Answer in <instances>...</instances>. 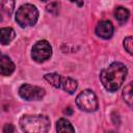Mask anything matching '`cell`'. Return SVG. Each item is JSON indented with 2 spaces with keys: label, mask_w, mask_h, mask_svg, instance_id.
<instances>
[{
  "label": "cell",
  "mask_w": 133,
  "mask_h": 133,
  "mask_svg": "<svg viewBox=\"0 0 133 133\" xmlns=\"http://www.w3.org/2000/svg\"><path fill=\"white\" fill-rule=\"evenodd\" d=\"M129 16H130L129 10H128L127 8H125V7H122V6L117 7V8L115 9V11H114V17H115V19H116L121 24L126 23V22L128 21V19H129Z\"/></svg>",
  "instance_id": "obj_12"
},
{
  "label": "cell",
  "mask_w": 133,
  "mask_h": 133,
  "mask_svg": "<svg viewBox=\"0 0 133 133\" xmlns=\"http://www.w3.org/2000/svg\"><path fill=\"white\" fill-rule=\"evenodd\" d=\"M15 30L10 27L0 28V43L2 45H8L15 38Z\"/></svg>",
  "instance_id": "obj_9"
},
{
  "label": "cell",
  "mask_w": 133,
  "mask_h": 133,
  "mask_svg": "<svg viewBox=\"0 0 133 133\" xmlns=\"http://www.w3.org/2000/svg\"><path fill=\"white\" fill-rule=\"evenodd\" d=\"M77 81L70 78V77H66V78H62L61 77V83H60V86H62V88L69 92V94H73L76 89H77Z\"/></svg>",
  "instance_id": "obj_10"
},
{
  "label": "cell",
  "mask_w": 133,
  "mask_h": 133,
  "mask_svg": "<svg viewBox=\"0 0 133 133\" xmlns=\"http://www.w3.org/2000/svg\"><path fill=\"white\" fill-rule=\"evenodd\" d=\"M0 21H2V17H1V14H0Z\"/></svg>",
  "instance_id": "obj_21"
},
{
  "label": "cell",
  "mask_w": 133,
  "mask_h": 133,
  "mask_svg": "<svg viewBox=\"0 0 133 133\" xmlns=\"http://www.w3.org/2000/svg\"><path fill=\"white\" fill-rule=\"evenodd\" d=\"M15 71V63L11 61V59L0 53V74L3 76H9Z\"/></svg>",
  "instance_id": "obj_8"
},
{
  "label": "cell",
  "mask_w": 133,
  "mask_h": 133,
  "mask_svg": "<svg viewBox=\"0 0 133 133\" xmlns=\"http://www.w3.org/2000/svg\"><path fill=\"white\" fill-rule=\"evenodd\" d=\"M64 113H66V114H72V110H71V108L68 107V108L64 110Z\"/></svg>",
  "instance_id": "obj_20"
},
{
  "label": "cell",
  "mask_w": 133,
  "mask_h": 133,
  "mask_svg": "<svg viewBox=\"0 0 133 133\" xmlns=\"http://www.w3.org/2000/svg\"><path fill=\"white\" fill-rule=\"evenodd\" d=\"M45 79L52 84L54 87L59 88L60 87V83H61V77L60 75H58L57 73H50V74H46L45 75Z\"/></svg>",
  "instance_id": "obj_14"
},
{
  "label": "cell",
  "mask_w": 133,
  "mask_h": 133,
  "mask_svg": "<svg viewBox=\"0 0 133 133\" xmlns=\"http://www.w3.org/2000/svg\"><path fill=\"white\" fill-rule=\"evenodd\" d=\"M124 47L129 54L133 53V38H132V36H128L124 39Z\"/></svg>",
  "instance_id": "obj_16"
},
{
  "label": "cell",
  "mask_w": 133,
  "mask_h": 133,
  "mask_svg": "<svg viewBox=\"0 0 133 133\" xmlns=\"http://www.w3.org/2000/svg\"><path fill=\"white\" fill-rule=\"evenodd\" d=\"M56 130L58 132H75V129L71 125V123L65 118H60L56 123Z\"/></svg>",
  "instance_id": "obj_11"
},
{
  "label": "cell",
  "mask_w": 133,
  "mask_h": 133,
  "mask_svg": "<svg viewBox=\"0 0 133 133\" xmlns=\"http://www.w3.org/2000/svg\"><path fill=\"white\" fill-rule=\"evenodd\" d=\"M71 2H75L78 6H82L83 5V0H70Z\"/></svg>",
  "instance_id": "obj_19"
},
{
  "label": "cell",
  "mask_w": 133,
  "mask_h": 133,
  "mask_svg": "<svg viewBox=\"0 0 133 133\" xmlns=\"http://www.w3.org/2000/svg\"><path fill=\"white\" fill-rule=\"evenodd\" d=\"M38 18V10L32 4L22 5L16 14V21L21 27L32 26L36 23Z\"/></svg>",
  "instance_id": "obj_3"
},
{
  "label": "cell",
  "mask_w": 133,
  "mask_h": 133,
  "mask_svg": "<svg viewBox=\"0 0 133 133\" xmlns=\"http://www.w3.org/2000/svg\"><path fill=\"white\" fill-rule=\"evenodd\" d=\"M96 33L102 38H110L113 34V25L110 21H101L96 27Z\"/></svg>",
  "instance_id": "obj_7"
},
{
  "label": "cell",
  "mask_w": 133,
  "mask_h": 133,
  "mask_svg": "<svg viewBox=\"0 0 133 133\" xmlns=\"http://www.w3.org/2000/svg\"><path fill=\"white\" fill-rule=\"evenodd\" d=\"M123 97L129 106H132V82H130L123 91Z\"/></svg>",
  "instance_id": "obj_15"
},
{
  "label": "cell",
  "mask_w": 133,
  "mask_h": 133,
  "mask_svg": "<svg viewBox=\"0 0 133 133\" xmlns=\"http://www.w3.org/2000/svg\"><path fill=\"white\" fill-rule=\"evenodd\" d=\"M52 55V48L47 41H38L32 47L31 56L36 62H44Z\"/></svg>",
  "instance_id": "obj_5"
},
{
  "label": "cell",
  "mask_w": 133,
  "mask_h": 133,
  "mask_svg": "<svg viewBox=\"0 0 133 133\" xmlns=\"http://www.w3.org/2000/svg\"><path fill=\"white\" fill-rule=\"evenodd\" d=\"M127 68L122 62H113L101 72L100 79L108 91H116L127 76Z\"/></svg>",
  "instance_id": "obj_1"
},
{
  "label": "cell",
  "mask_w": 133,
  "mask_h": 133,
  "mask_svg": "<svg viewBox=\"0 0 133 133\" xmlns=\"http://www.w3.org/2000/svg\"><path fill=\"white\" fill-rule=\"evenodd\" d=\"M47 10L53 14H56L58 11V4L57 3H51L50 5L47 6Z\"/></svg>",
  "instance_id": "obj_17"
},
{
  "label": "cell",
  "mask_w": 133,
  "mask_h": 133,
  "mask_svg": "<svg viewBox=\"0 0 133 133\" xmlns=\"http://www.w3.org/2000/svg\"><path fill=\"white\" fill-rule=\"evenodd\" d=\"M20 127L24 132L28 133H43L50 128V119L42 114H26L20 119Z\"/></svg>",
  "instance_id": "obj_2"
},
{
  "label": "cell",
  "mask_w": 133,
  "mask_h": 133,
  "mask_svg": "<svg viewBox=\"0 0 133 133\" xmlns=\"http://www.w3.org/2000/svg\"><path fill=\"white\" fill-rule=\"evenodd\" d=\"M46 91L44 88L30 84H23L19 88V95L26 101H38L42 100Z\"/></svg>",
  "instance_id": "obj_6"
},
{
  "label": "cell",
  "mask_w": 133,
  "mask_h": 133,
  "mask_svg": "<svg viewBox=\"0 0 133 133\" xmlns=\"http://www.w3.org/2000/svg\"><path fill=\"white\" fill-rule=\"evenodd\" d=\"M77 106L86 112H94L98 109V100L95 92L90 89H85L76 98Z\"/></svg>",
  "instance_id": "obj_4"
},
{
  "label": "cell",
  "mask_w": 133,
  "mask_h": 133,
  "mask_svg": "<svg viewBox=\"0 0 133 133\" xmlns=\"http://www.w3.org/2000/svg\"><path fill=\"white\" fill-rule=\"evenodd\" d=\"M15 8L14 0H0V9L7 16H10Z\"/></svg>",
  "instance_id": "obj_13"
},
{
  "label": "cell",
  "mask_w": 133,
  "mask_h": 133,
  "mask_svg": "<svg viewBox=\"0 0 133 133\" xmlns=\"http://www.w3.org/2000/svg\"><path fill=\"white\" fill-rule=\"evenodd\" d=\"M42 1H48V0H42Z\"/></svg>",
  "instance_id": "obj_22"
},
{
  "label": "cell",
  "mask_w": 133,
  "mask_h": 133,
  "mask_svg": "<svg viewBox=\"0 0 133 133\" xmlns=\"http://www.w3.org/2000/svg\"><path fill=\"white\" fill-rule=\"evenodd\" d=\"M15 128L12 127V125H5V127L3 128V132L4 133H9V132H14Z\"/></svg>",
  "instance_id": "obj_18"
}]
</instances>
